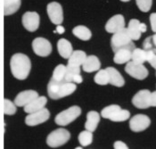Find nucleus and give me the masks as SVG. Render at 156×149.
Here are the masks:
<instances>
[{
    "label": "nucleus",
    "instance_id": "obj_1",
    "mask_svg": "<svg viewBox=\"0 0 156 149\" xmlns=\"http://www.w3.org/2000/svg\"><path fill=\"white\" fill-rule=\"evenodd\" d=\"M10 68L14 78L23 80L28 78L31 69V62L30 58L24 54H15L10 60Z\"/></svg>",
    "mask_w": 156,
    "mask_h": 149
},
{
    "label": "nucleus",
    "instance_id": "obj_2",
    "mask_svg": "<svg viewBox=\"0 0 156 149\" xmlns=\"http://www.w3.org/2000/svg\"><path fill=\"white\" fill-rule=\"evenodd\" d=\"M77 89V86L73 82L66 81H55L50 80L48 85V93L52 99H60L67 96L72 95Z\"/></svg>",
    "mask_w": 156,
    "mask_h": 149
},
{
    "label": "nucleus",
    "instance_id": "obj_3",
    "mask_svg": "<svg viewBox=\"0 0 156 149\" xmlns=\"http://www.w3.org/2000/svg\"><path fill=\"white\" fill-rule=\"evenodd\" d=\"M111 46L113 52H116L117 50L123 48H129L132 50L136 48L133 40L128 33L127 28H123L122 30L113 33L111 38Z\"/></svg>",
    "mask_w": 156,
    "mask_h": 149
},
{
    "label": "nucleus",
    "instance_id": "obj_4",
    "mask_svg": "<svg viewBox=\"0 0 156 149\" xmlns=\"http://www.w3.org/2000/svg\"><path fill=\"white\" fill-rule=\"evenodd\" d=\"M102 117L109 119L112 122H125L130 117V112L128 110H123L118 105H112L104 108L101 112Z\"/></svg>",
    "mask_w": 156,
    "mask_h": 149
},
{
    "label": "nucleus",
    "instance_id": "obj_5",
    "mask_svg": "<svg viewBox=\"0 0 156 149\" xmlns=\"http://www.w3.org/2000/svg\"><path fill=\"white\" fill-rule=\"evenodd\" d=\"M71 137L70 132L65 129H57L52 131L47 137V144L50 147H59L66 144Z\"/></svg>",
    "mask_w": 156,
    "mask_h": 149
},
{
    "label": "nucleus",
    "instance_id": "obj_6",
    "mask_svg": "<svg viewBox=\"0 0 156 149\" xmlns=\"http://www.w3.org/2000/svg\"><path fill=\"white\" fill-rule=\"evenodd\" d=\"M80 114H81V109L79 106L74 105L58 113L55 121L57 125L66 126L72 123V122H74Z\"/></svg>",
    "mask_w": 156,
    "mask_h": 149
},
{
    "label": "nucleus",
    "instance_id": "obj_7",
    "mask_svg": "<svg viewBox=\"0 0 156 149\" xmlns=\"http://www.w3.org/2000/svg\"><path fill=\"white\" fill-rule=\"evenodd\" d=\"M125 72L131 76L134 79L142 80L147 78L148 76V70L144 65V63H137V62L129 61L127 62L125 67Z\"/></svg>",
    "mask_w": 156,
    "mask_h": 149
},
{
    "label": "nucleus",
    "instance_id": "obj_8",
    "mask_svg": "<svg viewBox=\"0 0 156 149\" xmlns=\"http://www.w3.org/2000/svg\"><path fill=\"white\" fill-rule=\"evenodd\" d=\"M49 117H50L49 111L47 108H43L37 112L28 113V115L25 118V123L28 126L33 127V126L44 123L49 119Z\"/></svg>",
    "mask_w": 156,
    "mask_h": 149
},
{
    "label": "nucleus",
    "instance_id": "obj_9",
    "mask_svg": "<svg viewBox=\"0 0 156 149\" xmlns=\"http://www.w3.org/2000/svg\"><path fill=\"white\" fill-rule=\"evenodd\" d=\"M32 49L37 55L46 57L52 52V45L47 38L36 37L32 42Z\"/></svg>",
    "mask_w": 156,
    "mask_h": 149
},
{
    "label": "nucleus",
    "instance_id": "obj_10",
    "mask_svg": "<svg viewBox=\"0 0 156 149\" xmlns=\"http://www.w3.org/2000/svg\"><path fill=\"white\" fill-rule=\"evenodd\" d=\"M48 15L52 23L55 25L61 24L63 21V11L62 7L57 2H51L47 7Z\"/></svg>",
    "mask_w": 156,
    "mask_h": 149
},
{
    "label": "nucleus",
    "instance_id": "obj_11",
    "mask_svg": "<svg viewBox=\"0 0 156 149\" xmlns=\"http://www.w3.org/2000/svg\"><path fill=\"white\" fill-rule=\"evenodd\" d=\"M150 118L144 114H136L129 121V128L134 132L144 131L150 126Z\"/></svg>",
    "mask_w": 156,
    "mask_h": 149
},
{
    "label": "nucleus",
    "instance_id": "obj_12",
    "mask_svg": "<svg viewBox=\"0 0 156 149\" xmlns=\"http://www.w3.org/2000/svg\"><path fill=\"white\" fill-rule=\"evenodd\" d=\"M40 23V17L36 12H26L23 15V25L30 32L36 31Z\"/></svg>",
    "mask_w": 156,
    "mask_h": 149
},
{
    "label": "nucleus",
    "instance_id": "obj_13",
    "mask_svg": "<svg viewBox=\"0 0 156 149\" xmlns=\"http://www.w3.org/2000/svg\"><path fill=\"white\" fill-rule=\"evenodd\" d=\"M146 30H147L146 25L140 23L136 19L130 20L129 23V26L127 28L128 33H129V37H131L132 40H138L141 37L142 33L145 32Z\"/></svg>",
    "mask_w": 156,
    "mask_h": 149
},
{
    "label": "nucleus",
    "instance_id": "obj_14",
    "mask_svg": "<svg viewBox=\"0 0 156 149\" xmlns=\"http://www.w3.org/2000/svg\"><path fill=\"white\" fill-rule=\"evenodd\" d=\"M151 92L147 89L139 90L132 98V104L138 109H146L150 107Z\"/></svg>",
    "mask_w": 156,
    "mask_h": 149
},
{
    "label": "nucleus",
    "instance_id": "obj_15",
    "mask_svg": "<svg viewBox=\"0 0 156 149\" xmlns=\"http://www.w3.org/2000/svg\"><path fill=\"white\" fill-rule=\"evenodd\" d=\"M125 28V19L123 15L116 14L110 18L105 24V30L109 33H115Z\"/></svg>",
    "mask_w": 156,
    "mask_h": 149
},
{
    "label": "nucleus",
    "instance_id": "obj_16",
    "mask_svg": "<svg viewBox=\"0 0 156 149\" xmlns=\"http://www.w3.org/2000/svg\"><path fill=\"white\" fill-rule=\"evenodd\" d=\"M38 97L37 92L35 90H25L21 93H19L15 99H14V104L16 106L19 107H24L27 105L29 103H30L33 99Z\"/></svg>",
    "mask_w": 156,
    "mask_h": 149
},
{
    "label": "nucleus",
    "instance_id": "obj_17",
    "mask_svg": "<svg viewBox=\"0 0 156 149\" xmlns=\"http://www.w3.org/2000/svg\"><path fill=\"white\" fill-rule=\"evenodd\" d=\"M47 103H48V99L46 97H37L24 106V112L27 113H31L38 110H41L45 108Z\"/></svg>",
    "mask_w": 156,
    "mask_h": 149
},
{
    "label": "nucleus",
    "instance_id": "obj_18",
    "mask_svg": "<svg viewBox=\"0 0 156 149\" xmlns=\"http://www.w3.org/2000/svg\"><path fill=\"white\" fill-rule=\"evenodd\" d=\"M87 57L86 53L81 50L73 51L71 56L69 57V62L67 66L72 68H80Z\"/></svg>",
    "mask_w": 156,
    "mask_h": 149
},
{
    "label": "nucleus",
    "instance_id": "obj_19",
    "mask_svg": "<svg viewBox=\"0 0 156 149\" xmlns=\"http://www.w3.org/2000/svg\"><path fill=\"white\" fill-rule=\"evenodd\" d=\"M132 49L129 48H123L117 50L114 52V57L113 61L117 64H123L127 63L131 60V54H132Z\"/></svg>",
    "mask_w": 156,
    "mask_h": 149
},
{
    "label": "nucleus",
    "instance_id": "obj_20",
    "mask_svg": "<svg viewBox=\"0 0 156 149\" xmlns=\"http://www.w3.org/2000/svg\"><path fill=\"white\" fill-rule=\"evenodd\" d=\"M106 71L109 75V84H112L115 87H123L125 84L124 78L121 76L120 73L113 67L106 68Z\"/></svg>",
    "mask_w": 156,
    "mask_h": 149
},
{
    "label": "nucleus",
    "instance_id": "obj_21",
    "mask_svg": "<svg viewBox=\"0 0 156 149\" xmlns=\"http://www.w3.org/2000/svg\"><path fill=\"white\" fill-rule=\"evenodd\" d=\"M101 62L96 55L87 56L82 64V69L86 73H93L100 70Z\"/></svg>",
    "mask_w": 156,
    "mask_h": 149
},
{
    "label": "nucleus",
    "instance_id": "obj_22",
    "mask_svg": "<svg viewBox=\"0 0 156 149\" xmlns=\"http://www.w3.org/2000/svg\"><path fill=\"white\" fill-rule=\"evenodd\" d=\"M57 49L59 52V55L64 59H69V57L71 56L73 52L71 42L65 38H61L58 40Z\"/></svg>",
    "mask_w": 156,
    "mask_h": 149
},
{
    "label": "nucleus",
    "instance_id": "obj_23",
    "mask_svg": "<svg viewBox=\"0 0 156 149\" xmlns=\"http://www.w3.org/2000/svg\"><path fill=\"white\" fill-rule=\"evenodd\" d=\"M100 122V115L96 111H90L87 114V122L85 123L86 129L94 132Z\"/></svg>",
    "mask_w": 156,
    "mask_h": 149
},
{
    "label": "nucleus",
    "instance_id": "obj_24",
    "mask_svg": "<svg viewBox=\"0 0 156 149\" xmlns=\"http://www.w3.org/2000/svg\"><path fill=\"white\" fill-rule=\"evenodd\" d=\"M72 33L75 37H77L78 38L83 40V41H87L89 40L91 37H92V32L91 30L83 25H79L76 26L73 30H72Z\"/></svg>",
    "mask_w": 156,
    "mask_h": 149
},
{
    "label": "nucleus",
    "instance_id": "obj_25",
    "mask_svg": "<svg viewBox=\"0 0 156 149\" xmlns=\"http://www.w3.org/2000/svg\"><path fill=\"white\" fill-rule=\"evenodd\" d=\"M22 0H4V13L5 15H11L16 12L21 7Z\"/></svg>",
    "mask_w": 156,
    "mask_h": 149
},
{
    "label": "nucleus",
    "instance_id": "obj_26",
    "mask_svg": "<svg viewBox=\"0 0 156 149\" xmlns=\"http://www.w3.org/2000/svg\"><path fill=\"white\" fill-rule=\"evenodd\" d=\"M147 51L144 48H135L132 51L131 54V60L133 62H137V63H144L147 62Z\"/></svg>",
    "mask_w": 156,
    "mask_h": 149
},
{
    "label": "nucleus",
    "instance_id": "obj_27",
    "mask_svg": "<svg viewBox=\"0 0 156 149\" xmlns=\"http://www.w3.org/2000/svg\"><path fill=\"white\" fill-rule=\"evenodd\" d=\"M65 74H66V66H64L63 64H59L54 70L53 76H52L51 80H53L55 81H58V82L65 81L64 80Z\"/></svg>",
    "mask_w": 156,
    "mask_h": 149
},
{
    "label": "nucleus",
    "instance_id": "obj_28",
    "mask_svg": "<svg viewBox=\"0 0 156 149\" xmlns=\"http://www.w3.org/2000/svg\"><path fill=\"white\" fill-rule=\"evenodd\" d=\"M95 82L98 85L105 86L109 84V75L106 69L105 70H98L97 73L94 78Z\"/></svg>",
    "mask_w": 156,
    "mask_h": 149
},
{
    "label": "nucleus",
    "instance_id": "obj_29",
    "mask_svg": "<svg viewBox=\"0 0 156 149\" xmlns=\"http://www.w3.org/2000/svg\"><path fill=\"white\" fill-rule=\"evenodd\" d=\"M93 141V134L91 131L86 129L84 131H81L79 135V142L82 147L89 146Z\"/></svg>",
    "mask_w": 156,
    "mask_h": 149
},
{
    "label": "nucleus",
    "instance_id": "obj_30",
    "mask_svg": "<svg viewBox=\"0 0 156 149\" xmlns=\"http://www.w3.org/2000/svg\"><path fill=\"white\" fill-rule=\"evenodd\" d=\"M143 48L144 50L153 51L156 54V33L152 37H146L143 43Z\"/></svg>",
    "mask_w": 156,
    "mask_h": 149
},
{
    "label": "nucleus",
    "instance_id": "obj_31",
    "mask_svg": "<svg viewBox=\"0 0 156 149\" xmlns=\"http://www.w3.org/2000/svg\"><path fill=\"white\" fill-rule=\"evenodd\" d=\"M4 112L6 115H13L16 112V105L9 99L4 100Z\"/></svg>",
    "mask_w": 156,
    "mask_h": 149
},
{
    "label": "nucleus",
    "instance_id": "obj_32",
    "mask_svg": "<svg viewBox=\"0 0 156 149\" xmlns=\"http://www.w3.org/2000/svg\"><path fill=\"white\" fill-rule=\"evenodd\" d=\"M136 5L140 11L147 12L150 11L153 4V0H136Z\"/></svg>",
    "mask_w": 156,
    "mask_h": 149
},
{
    "label": "nucleus",
    "instance_id": "obj_33",
    "mask_svg": "<svg viewBox=\"0 0 156 149\" xmlns=\"http://www.w3.org/2000/svg\"><path fill=\"white\" fill-rule=\"evenodd\" d=\"M147 62L156 70V54L153 51H147Z\"/></svg>",
    "mask_w": 156,
    "mask_h": 149
},
{
    "label": "nucleus",
    "instance_id": "obj_34",
    "mask_svg": "<svg viewBox=\"0 0 156 149\" xmlns=\"http://www.w3.org/2000/svg\"><path fill=\"white\" fill-rule=\"evenodd\" d=\"M150 23L152 27V30L156 33V12H154L150 15Z\"/></svg>",
    "mask_w": 156,
    "mask_h": 149
},
{
    "label": "nucleus",
    "instance_id": "obj_35",
    "mask_svg": "<svg viewBox=\"0 0 156 149\" xmlns=\"http://www.w3.org/2000/svg\"><path fill=\"white\" fill-rule=\"evenodd\" d=\"M113 147L115 149H128V146L124 143V142H122V141H116L115 143H114V145H113Z\"/></svg>",
    "mask_w": 156,
    "mask_h": 149
},
{
    "label": "nucleus",
    "instance_id": "obj_36",
    "mask_svg": "<svg viewBox=\"0 0 156 149\" xmlns=\"http://www.w3.org/2000/svg\"><path fill=\"white\" fill-rule=\"evenodd\" d=\"M150 105L156 107V91L152 92L150 96Z\"/></svg>",
    "mask_w": 156,
    "mask_h": 149
},
{
    "label": "nucleus",
    "instance_id": "obj_37",
    "mask_svg": "<svg viewBox=\"0 0 156 149\" xmlns=\"http://www.w3.org/2000/svg\"><path fill=\"white\" fill-rule=\"evenodd\" d=\"M65 31V29L62 26L61 24H58L56 26V30H55V32L58 33V34H63Z\"/></svg>",
    "mask_w": 156,
    "mask_h": 149
},
{
    "label": "nucleus",
    "instance_id": "obj_38",
    "mask_svg": "<svg viewBox=\"0 0 156 149\" xmlns=\"http://www.w3.org/2000/svg\"><path fill=\"white\" fill-rule=\"evenodd\" d=\"M120 1H122V2H129V0H120Z\"/></svg>",
    "mask_w": 156,
    "mask_h": 149
},
{
    "label": "nucleus",
    "instance_id": "obj_39",
    "mask_svg": "<svg viewBox=\"0 0 156 149\" xmlns=\"http://www.w3.org/2000/svg\"><path fill=\"white\" fill-rule=\"evenodd\" d=\"M82 147H76V149H81Z\"/></svg>",
    "mask_w": 156,
    "mask_h": 149
}]
</instances>
